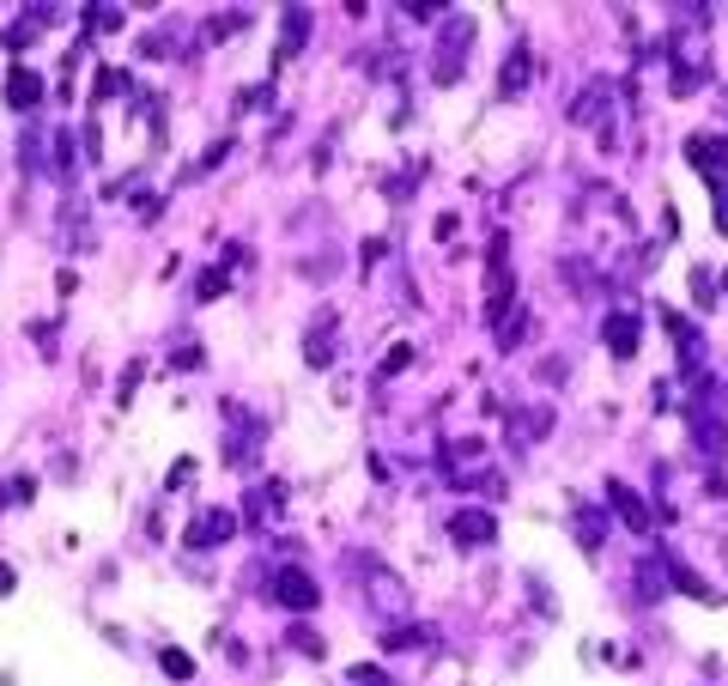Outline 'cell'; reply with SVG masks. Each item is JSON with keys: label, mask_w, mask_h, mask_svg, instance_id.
<instances>
[{"label": "cell", "mask_w": 728, "mask_h": 686, "mask_svg": "<svg viewBox=\"0 0 728 686\" xmlns=\"http://www.w3.org/2000/svg\"><path fill=\"white\" fill-rule=\"evenodd\" d=\"M273 602L292 607V614H316L322 589H316V577H310V572H292V565H285V572L273 577Z\"/></svg>", "instance_id": "4"}, {"label": "cell", "mask_w": 728, "mask_h": 686, "mask_svg": "<svg viewBox=\"0 0 728 686\" xmlns=\"http://www.w3.org/2000/svg\"><path fill=\"white\" fill-rule=\"evenodd\" d=\"M601 341L614 346V359H631V353H637V316L614 310V316H607V329H601Z\"/></svg>", "instance_id": "13"}, {"label": "cell", "mask_w": 728, "mask_h": 686, "mask_svg": "<svg viewBox=\"0 0 728 686\" xmlns=\"http://www.w3.org/2000/svg\"><path fill=\"white\" fill-rule=\"evenodd\" d=\"M159 668H164L171 680H189V675H194V656H189V650H159Z\"/></svg>", "instance_id": "19"}, {"label": "cell", "mask_w": 728, "mask_h": 686, "mask_svg": "<svg viewBox=\"0 0 728 686\" xmlns=\"http://www.w3.org/2000/svg\"><path fill=\"white\" fill-rule=\"evenodd\" d=\"M449 541L455 547H492V541H498V516L492 511H455L449 516Z\"/></svg>", "instance_id": "5"}, {"label": "cell", "mask_w": 728, "mask_h": 686, "mask_svg": "<svg viewBox=\"0 0 728 686\" xmlns=\"http://www.w3.org/2000/svg\"><path fill=\"white\" fill-rule=\"evenodd\" d=\"M474 12L449 7L444 19H437V49H432V80L437 85H455L462 80V61H467V43H474Z\"/></svg>", "instance_id": "1"}, {"label": "cell", "mask_w": 728, "mask_h": 686, "mask_svg": "<svg viewBox=\"0 0 728 686\" xmlns=\"http://www.w3.org/2000/svg\"><path fill=\"white\" fill-rule=\"evenodd\" d=\"M432 644V632L425 626H395V632H383V650H425Z\"/></svg>", "instance_id": "15"}, {"label": "cell", "mask_w": 728, "mask_h": 686, "mask_svg": "<svg viewBox=\"0 0 728 686\" xmlns=\"http://www.w3.org/2000/svg\"><path fill=\"white\" fill-rule=\"evenodd\" d=\"M607 498H614L619 523H631V528H649V504L637 498V492H631L626 481H607Z\"/></svg>", "instance_id": "12"}, {"label": "cell", "mask_w": 728, "mask_h": 686, "mask_svg": "<svg viewBox=\"0 0 728 686\" xmlns=\"http://www.w3.org/2000/svg\"><path fill=\"white\" fill-rule=\"evenodd\" d=\"M413 365V346H388V359H383V365H376V377H401V371H407Z\"/></svg>", "instance_id": "21"}, {"label": "cell", "mask_w": 728, "mask_h": 686, "mask_svg": "<svg viewBox=\"0 0 728 686\" xmlns=\"http://www.w3.org/2000/svg\"><path fill=\"white\" fill-rule=\"evenodd\" d=\"M722 292H728V268H722Z\"/></svg>", "instance_id": "28"}, {"label": "cell", "mask_w": 728, "mask_h": 686, "mask_svg": "<svg viewBox=\"0 0 728 686\" xmlns=\"http://www.w3.org/2000/svg\"><path fill=\"white\" fill-rule=\"evenodd\" d=\"M219 292H225V268H206V274H201V297H219Z\"/></svg>", "instance_id": "24"}, {"label": "cell", "mask_w": 728, "mask_h": 686, "mask_svg": "<svg viewBox=\"0 0 728 686\" xmlns=\"http://www.w3.org/2000/svg\"><path fill=\"white\" fill-rule=\"evenodd\" d=\"M528 80H535V61H528V49H510V56H504V68H498V92H504V98H523Z\"/></svg>", "instance_id": "10"}, {"label": "cell", "mask_w": 728, "mask_h": 686, "mask_svg": "<svg viewBox=\"0 0 728 686\" xmlns=\"http://www.w3.org/2000/svg\"><path fill=\"white\" fill-rule=\"evenodd\" d=\"M523 334H528V304H516L510 316L498 322V346H504V353H510V346H523Z\"/></svg>", "instance_id": "16"}, {"label": "cell", "mask_w": 728, "mask_h": 686, "mask_svg": "<svg viewBox=\"0 0 728 686\" xmlns=\"http://www.w3.org/2000/svg\"><path fill=\"white\" fill-rule=\"evenodd\" d=\"M637 589H644V602H661V595H668V572H661V565H644V572H637Z\"/></svg>", "instance_id": "18"}, {"label": "cell", "mask_w": 728, "mask_h": 686, "mask_svg": "<svg viewBox=\"0 0 728 686\" xmlns=\"http://www.w3.org/2000/svg\"><path fill=\"white\" fill-rule=\"evenodd\" d=\"M577 541H589V547H601V516H577Z\"/></svg>", "instance_id": "23"}, {"label": "cell", "mask_w": 728, "mask_h": 686, "mask_svg": "<svg viewBox=\"0 0 728 686\" xmlns=\"http://www.w3.org/2000/svg\"><path fill=\"white\" fill-rule=\"evenodd\" d=\"M371 602L388 607V614H401V607H407V589H401V577H388L383 565H371Z\"/></svg>", "instance_id": "14"}, {"label": "cell", "mask_w": 728, "mask_h": 686, "mask_svg": "<svg viewBox=\"0 0 728 686\" xmlns=\"http://www.w3.org/2000/svg\"><path fill=\"white\" fill-rule=\"evenodd\" d=\"M328 334H334V310H322V316H316V329H310V341H304V359H310V371H328V365H334V346H328Z\"/></svg>", "instance_id": "11"}, {"label": "cell", "mask_w": 728, "mask_h": 686, "mask_svg": "<svg viewBox=\"0 0 728 686\" xmlns=\"http://www.w3.org/2000/svg\"><path fill=\"white\" fill-rule=\"evenodd\" d=\"M717 231L728 238V176H717Z\"/></svg>", "instance_id": "26"}, {"label": "cell", "mask_w": 728, "mask_h": 686, "mask_svg": "<svg viewBox=\"0 0 728 686\" xmlns=\"http://www.w3.org/2000/svg\"><path fill=\"white\" fill-rule=\"evenodd\" d=\"M304 37H310V7H292L285 12V24H280V49H273V73L285 68V61L304 49Z\"/></svg>", "instance_id": "7"}, {"label": "cell", "mask_w": 728, "mask_h": 686, "mask_svg": "<svg viewBox=\"0 0 728 686\" xmlns=\"http://www.w3.org/2000/svg\"><path fill=\"white\" fill-rule=\"evenodd\" d=\"M285 644H297V656H310V663H322V650H328V644H322L316 632H304V626H297V632H285Z\"/></svg>", "instance_id": "20"}, {"label": "cell", "mask_w": 728, "mask_h": 686, "mask_svg": "<svg viewBox=\"0 0 728 686\" xmlns=\"http://www.w3.org/2000/svg\"><path fill=\"white\" fill-rule=\"evenodd\" d=\"M37 103H43V73L12 61L7 68V110H37Z\"/></svg>", "instance_id": "6"}, {"label": "cell", "mask_w": 728, "mask_h": 686, "mask_svg": "<svg viewBox=\"0 0 728 686\" xmlns=\"http://www.w3.org/2000/svg\"><path fill=\"white\" fill-rule=\"evenodd\" d=\"M686 425H692V444L705 450V456H722V450H728V425L717 420V407H710V395H698L692 407H686Z\"/></svg>", "instance_id": "3"}, {"label": "cell", "mask_w": 728, "mask_h": 686, "mask_svg": "<svg viewBox=\"0 0 728 686\" xmlns=\"http://www.w3.org/2000/svg\"><path fill=\"white\" fill-rule=\"evenodd\" d=\"M686 159H692L698 171H705L710 183H717L722 164H728V140H717V134H692V140H686Z\"/></svg>", "instance_id": "8"}, {"label": "cell", "mask_w": 728, "mask_h": 686, "mask_svg": "<svg viewBox=\"0 0 728 686\" xmlns=\"http://www.w3.org/2000/svg\"><path fill=\"white\" fill-rule=\"evenodd\" d=\"M231 535H237V516L231 511H206L201 523H189V547H219Z\"/></svg>", "instance_id": "9"}, {"label": "cell", "mask_w": 728, "mask_h": 686, "mask_svg": "<svg viewBox=\"0 0 728 686\" xmlns=\"http://www.w3.org/2000/svg\"><path fill=\"white\" fill-rule=\"evenodd\" d=\"M546 425H553V413L535 407V413H516V425H510V432H516V444H523V437H540Z\"/></svg>", "instance_id": "17"}, {"label": "cell", "mask_w": 728, "mask_h": 686, "mask_svg": "<svg viewBox=\"0 0 728 686\" xmlns=\"http://www.w3.org/2000/svg\"><path fill=\"white\" fill-rule=\"evenodd\" d=\"M85 24H91V31H115V24H122V7H91Z\"/></svg>", "instance_id": "22"}, {"label": "cell", "mask_w": 728, "mask_h": 686, "mask_svg": "<svg viewBox=\"0 0 728 686\" xmlns=\"http://www.w3.org/2000/svg\"><path fill=\"white\" fill-rule=\"evenodd\" d=\"M55 152H61L55 171H61V176H73V134H55Z\"/></svg>", "instance_id": "25"}, {"label": "cell", "mask_w": 728, "mask_h": 686, "mask_svg": "<svg viewBox=\"0 0 728 686\" xmlns=\"http://www.w3.org/2000/svg\"><path fill=\"white\" fill-rule=\"evenodd\" d=\"M12 589H19V577H12V565H0V602H7Z\"/></svg>", "instance_id": "27"}, {"label": "cell", "mask_w": 728, "mask_h": 686, "mask_svg": "<svg viewBox=\"0 0 728 686\" xmlns=\"http://www.w3.org/2000/svg\"><path fill=\"white\" fill-rule=\"evenodd\" d=\"M570 115H577L583 128H595V140H601V147H614V85H607V80H589V85H583V92H577V110H570Z\"/></svg>", "instance_id": "2"}]
</instances>
